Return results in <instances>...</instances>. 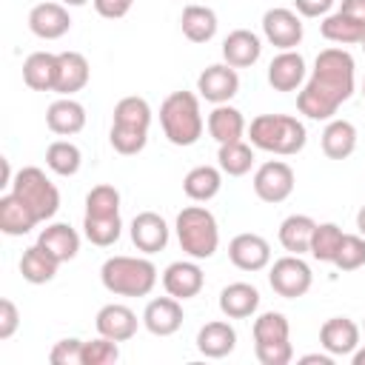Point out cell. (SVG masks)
Masks as SVG:
<instances>
[{"mask_svg": "<svg viewBox=\"0 0 365 365\" xmlns=\"http://www.w3.org/2000/svg\"><path fill=\"white\" fill-rule=\"evenodd\" d=\"M208 134L222 145V143H237L245 134V117L240 108L222 103L214 106V111L208 114Z\"/></svg>", "mask_w": 365, "mask_h": 365, "instance_id": "f546056e", "label": "cell"}, {"mask_svg": "<svg viewBox=\"0 0 365 365\" xmlns=\"http://www.w3.org/2000/svg\"><path fill=\"white\" fill-rule=\"evenodd\" d=\"M362 97H365V80H362Z\"/></svg>", "mask_w": 365, "mask_h": 365, "instance_id": "f5cc1de1", "label": "cell"}, {"mask_svg": "<svg viewBox=\"0 0 365 365\" xmlns=\"http://www.w3.org/2000/svg\"><path fill=\"white\" fill-rule=\"evenodd\" d=\"M143 325L148 334L154 336H171L180 331L182 325V299L177 297H154L148 299L145 311H143Z\"/></svg>", "mask_w": 365, "mask_h": 365, "instance_id": "4fadbf2b", "label": "cell"}, {"mask_svg": "<svg viewBox=\"0 0 365 365\" xmlns=\"http://www.w3.org/2000/svg\"><path fill=\"white\" fill-rule=\"evenodd\" d=\"M91 3H94V9H97L100 17H106V20H120V17L128 14V9H131L134 0H91Z\"/></svg>", "mask_w": 365, "mask_h": 365, "instance_id": "f6af8a7d", "label": "cell"}, {"mask_svg": "<svg viewBox=\"0 0 365 365\" xmlns=\"http://www.w3.org/2000/svg\"><path fill=\"white\" fill-rule=\"evenodd\" d=\"M356 148V125L351 120H328L322 131V154L328 160H345Z\"/></svg>", "mask_w": 365, "mask_h": 365, "instance_id": "4dcf8cb0", "label": "cell"}, {"mask_svg": "<svg viewBox=\"0 0 365 365\" xmlns=\"http://www.w3.org/2000/svg\"><path fill=\"white\" fill-rule=\"evenodd\" d=\"M46 165L60 177H74L83 165V154L71 140H54L46 148Z\"/></svg>", "mask_w": 365, "mask_h": 365, "instance_id": "d590c367", "label": "cell"}, {"mask_svg": "<svg viewBox=\"0 0 365 365\" xmlns=\"http://www.w3.org/2000/svg\"><path fill=\"white\" fill-rule=\"evenodd\" d=\"M268 282H271L274 294H279L285 299H297V297H305L311 291L314 274H311V265L299 254H288L271 265Z\"/></svg>", "mask_w": 365, "mask_h": 365, "instance_id": "9c48e42d", "label": "cell"}, {"mask_svg": "<svg viewBox=\"0 0 365 365\" xmlns=\"http://www.w3.org/2000/svg\"><path fill=\"white\" fill-rule=\"evenodd\" d=\"M305 80V60L299 51L288 48L279 51L271 63H268V83L274 91H297Z\"/></svg>", "mask_w": 365, "mask_h": 365, "instance_id": "ffe728a7", "label": "cell"}, {"mask_svg": "<svg viewBox=\"0 0 365 365\" xmlns=\"http://www.w3.org/2000/svg\"><path fill=\"white\" fill-rule=\"evenodd\" d=\"M319 345L331 356H351L359 348V325L348 317H331L319 328Z\"/></svg>", "mask_w": 365, "mask_h": 365, "instance_id": "2e32d148", "label": "cell"}, {"mask_svg": "<svg viewBox=\"0 0 365 365\" xmlns=\"http://www.w3.org/2000/svg\"><path fill=\"white\" fill-rule=\"evenodd\" d=\"M362 48H365V43H362Z\"/></svg>", "mask_w": 365, "mask_h": 365, "instance_id": "11a10c76", "label": "cell"}, {"mask_svg": "<svg viewBox=\"0 0 365 365\" xmlns=\"http://www.w3.org/2000/svg\"><path fill=\"white\" fill-rule=\"evenodd\" d=\"M57 54L51 51H31L23 60V83L31 91H54L57 86Z\"/></svg>", "mask_w": 365, "mask_h": 365, "instance_id": "484cf974", "label": "cell"}, {"mask_svg": "<svg viewBox=\"0 0 365 365\" xmlns=\"http://www.w3.org/2000/svg\"><path fill=\"white\" fill-rule=\"evenodd\" d=\"M37 222H40V220L34 217V211H31L14 191H9V194L0 197V231H3V234H9V237H23V234H29Z\"/></svg>", "mask_w": 365, "mask_h": 365, "instance_id": "4316f807", "label": "cell"}, {"mask_svg": "<svg viewBox=\"0 0 365 365\" xmlns=\"http://www.w3.org/2000/svg\"><path fill=\"white\" fill-rule=\"evenodd\" d=\"M362 328H365V322H362Z\"/></svg>", "mask_w": 365, "mask_h": 365, "instance_id": "db71d44e", "label": "cell"}, {"mask_svg": "<svg viewBox=\"0 0 365 365\" xmlns=\"http://www.w3.org/2000/svg\"><path fill=\"white\" fill-rule=\"evenodd\" d=\"M228 259L240 271H262L271 262V245L259 234H237L228 242Z\"/></svg>", "mask_w": 365, "mask_h": 365, "instance_id": "5bb4252c", "label": "cell"}, {"mask_svg": "<svg viewBox=\"0 0 365 365\" xmlns=\"http://www.w3.org/2000/svg\"><path fill=\"white\" fill-rule=\"evenodd\" d=\"M29 29L40 40H57L71 29L68 9L63 3H37L29 11Z\"/></svg>", "mask_w": 365, "mask_h": 365, "instance_id": "d6986e66", "label": "cell"}, {"mask_svg": "<svg viewBox=\"0 0 365 365\" xmlns=\"http://www.w3.org/2000/svg\"><path fill=\"white\" fill-rule=\"evenodd\" d=\"M160 125L171 145H194L202 137V111L194 91H171L160 106Z\"/></svg>", "mask_w": 365, "mask_h": 365, "instance_id": "5b68a950", "label": "cell"}, {"mask_svg": "<svg viewBox=\"0 0 365 365\" xmlns=\"http://www.w3.org/2000/svg\"><path fill=\"white\" fill-rule=\"evenodd\" d=\"M262 54V40L248 31V29H234L225 40H222V60L234 68H248L259 60Z\"/></svg>", "mask_w": 365, "mask_h": 365, "instance_id": "cb8c5ba5", "label": "cell"}, {"mask_svg": "<svg viewBox=\"0 0 365 365\" xmlns=\"http://www.w3.org/2000/svg\"><path fill=\"white\" fill-rule=\"evenodd\" d=\"M11 191L34 211V217H37L40 222L51 220V217L57 214V208H60V191H57V185H54V182L46 177V171L37 168V165L20 168V171L14 174V180H11Z\"/></svg>", "mask_w": 365, "mask_h": 365, "instance_id": "ba28073f", "label": "cell"}, {"mask_svg": "<svg viewBox=\"0 0 365 365\" xmlns=\"http://www.w3.org/2000/svg\"><path fill=\"white\" fill-rule=\"evenodd\" d=\"M220 188H222V168H214V165H197L182 180V191L194 202L214 200L220 194Z\"/></svg>", "mask_w": 365, "mask_h": 365, "instance_id": "1f68e13d", "label": "cell"}, {"mask_svg": "<svg viewBox=\"0 0 365 365\" xmlns=\"http://www.w3.org/2000/svg\"><path fill=\"white\" fill-rule=\"evenodd\" d=\"M117 359H120V348L114 339L100 334L97 339L83 342V365H111Z\"/></svg>", "mask_w": 365, "mask_h": 365, "instance_id": "b9f144b4", "label": "cell"}, {"mask_svg": "<svg viewBox=\"0 0 365 365\" xmlns=\"http://www.w3.org/2000/svg\"><path fill=\"white\" fill-rule=\"evenodd\" d=\"M262 34L271 46H277L279 51H288V48H297L302 43V20L297 11L291 9H268L262 14Z\"/></svg>", "mask_w": 365, "mask_h": 365, "instance_id": "8fae6325", "label": "cell"}, {"mask_svg": "<svg viewBox=\"0 0 365 365\" xmlns=\"http://www.w3.org/2000/svg\"><path fill=\"white\" fill-rule=\"evenodd\" d=\"M60 3H63V6H86L88 0H60Z\"/></svg>", "mask_w": 365, "mask_h": 365, "instance_id": "816d5d0a", "label": "cell"}, {"mask_svg": "<svg viewBox=\"0 0 365 365\" xmlns=\"http://www.w3.org/2000/svg\"><path fill=\"white\" fill-rule=\"evenodd\" d=\"M339 11L354 17V20H359V23H365V0H342Z\"/></svg>", "mask_w": 365, "mask_h": 365, "instance_id": "7dc6e473", "label": "cell"}, {"mask_svg": "<svg viewBox=\"0 0 365 365\" xmlns=\"http://www.w3.org/2000/svg\"><path fill=\"white\" fill-rule=\"evenodd\" d=\"M254 354L262 365H288L294 356L291 325L285 314L265 311L254 319Z\"/></svg>", "mask_w": 365, "mask_h": 365, "instance_id": "52a82bcc", "label": "cell"}, {"mask_svg": "<svg viewBox=\"0 0 365 365\" xmlns=\"http://www.w3.org/2000/svg\"><path fill=\"white\" fill-rule=\"evenodd\" d=\"M294 168L282 160H268L254 174V194L262 202H282L294 191Z\"/></svg>", "mask_w": 365, "mask_h": 365, "instance_id": "30bf717a", "label": "cell"}, {"mask_svg": "<svg viewBox=\"0 0 365 365\" xmlns=\"http://www.w3.org/2000/svg\"><path fill=\"white\" fill-rule=\"evenodd\" d=\"M177 240H180V248L191 257V259H208L214 257L217 245H220V228H217V220L208 208L202 205H188L177 214Z\"/></svg>", "mask_w": 365, "mask_h": 365, "instance_id": "8992f818", "label": "cell"}, {"mask_svg": "<svg viewBox=\"0 0 365 365\" xmlns=\"http://www.w3.org/2000/svg\"><path fill=\"white\" fill-rule=\"evenodd\" d=\"M351 362H354V365H365V348H356V351L351 354Z\"/></svg>", "mask_w": 365, "mask_h": 365, "instance_id": "681fc988", "label": "cell"}, {"mask_svg": "<svg viewBox=\"0 0 365 365\" xmlns=\"http://www.w3.org/2000/svg\"><path fill=\"white\" fill-rule=\"evenodd\" d=\"M46 125H48V131H54L60 137L80 134L86 128V108H83V103H77L74 97L54 100L46 108Z\"/></svg>", "mask_w": 365, "mask_h": 365, "instance_id": "44dd1931", "label": "cell"}, {"mask_svg": "<svg viewBox=\"0 0 365 365\" xmlns=\"http://www.w3.org/2000/svg\"><path fill=\"white\" fill-rule=\"evenodd\" d=\"M217 26H220L217 11L208 6H200V3L185 6L180 14V29H182L185 40H191V43H208L217 34Z\"/></svg>", "mask_w": 365, "mask_h": 365, "instance_id": "f1b7e54d", "label": "cell"}, {"mask_svg": "<svg viewBox=\"0 0 365 365\" xmlns=\"http://www.w3.org/2000/svg\"><path fill=\"white\" fill-rule=\"evenodd\" d=\"M202 282H205V274L194 259H177L163 271V288L177 299L197 297L202 291Z\"/></svg>", "mask_w": 365, "mask_h": 365, "instance_id": "9a60e30c", "label": "cell"}, {"mask_svg": "<svg viewBox=\"0 0 365 365\" xmlns=\"http://www.w3.org/2000/svg\"><path fill=\"white\" fill-rule=\"evenodd\" d=\"M356 228H359V234L365 237V205L356 211Z\"/></svg>", "mask_w": 365, "mask_h": 365, "instance_id": "f907efd6", "label": "cell"}, {"mask_svg": "<svg viewBox=\"0 0 365 365\" xmlns=\"http://www.w3.org/2000/svg\"><path fill=\"white\" fill-rule=\"evenodd\" d=\"M37 245H43L63 265V262H68V259L77 257V251H80V234L68 222H51V225H46L40 231Z\"/></svg>", "mask_w": 365, "mask_h": 365, "instance_id": "d4e9b609", "label": "cell"}, {"mask_svg": "<svg viewBox=\"0 0 365 365\" xmlns=\"http://www.w3.org/2000/svg\"><path fill=\"white\" fill-rule=\"evenodd\" d=\"M259 308V291L248 282H231L220 291V311L228 319H245Z\"/></svg>", "mask_w": 365, "mask_h": 365, "instance_id": "83f0119b", "label": "cell"}, {"mask_svg": "<svg viewBox=\"0 0 365 365\" xmlns=\"http://www.w3.org/2000/svg\"><path fill=\"white\" fill-rule=\"evenodd\" d=\"M57 268H60V262H57L43 245H37V242L29 245V248L23 251V257H20V274H23V279L31 282V285L51 282L54 274H57Z\"/></svg>", "mask_w": 365, "mask_h": 365, "instance_id": "836d02e7", "label": "cell"}, {"mask_svg": "<svg viewBox=\"0 0 365 365\" xmlns=\"http://www.w3.org/2000/svg\"><path fill=\"white\" fill-rule=\"evenodd\" d=\"M197 91H200L202 100H208L214 106H222V103H228L240 91V74L228 63H214V66L200 71Z\"/></svg>", "mask_w": 365, "mask_h": 365, "instance_id": "7c38bea8", "label": "cell"}, {"mask_svg": "<svg viewBox=\"0 0 365 365\" xmlns=\"http://www.w3.org/2000/svg\"><path fill=\"white\" fill-rule=\"evenodd\" d=\"M131 242L143 254H157L168 245V222L157 211H140L131 220Z\"/></svg>", "mask_w": 365, "mask_h": 365, "instance_id": "e0dca14e", "label": "cell"}, {"mask_svg": "<svg viewBox=\"0 0 365 365\" xmlns=\"http://www.w3.org/2000/svg\"><path fill=\"white\" fill-rule=\"evenodd\" d=\"M237 348V331L231 322L225 319H214V322H205L200 331H197V351L208 359H222L228 356L231 351Z\"/></svg>", "mask_w": 365, "mask_h": 365, "instance_id": "7402d4cb", "label": "cell"}, {"mask_svg": "<svg viewBox=\"0 0 365 365\" xmlns=\"http://www.w3.org/2000/svg\"><path fill=\"white\" fill-rule=\"evenodd\" d=\"M354 57L345 48H322L305 88L297 94L299 114L311 120H334L339 106L354 94Z\"/></svg>", "mask_w": 365, "mask_h": 365, "instance_id": "6da1fadb", "label": "cell"}, {"mask_svg": "<svg viewBox=\"0 0 365 365\" xmlns=\"http://www.w3.org/2000/svg\"><path fill=\"white\" fill-rule=\"evenodd\" d=\"M334 265L339 271H356L365 265V237L362 234H345L339 242V251L334 257Z\"/></svg>", "mask_w": 365, "mask_h": 365, "instance_id": "60d3db41", "label": "cell"}, {"mask_svg": "<svg viewBox=\"0 0 365 365\" xmlns=\"http://www.w3.org/2000/svg\"><path fill=\"white\" fill-rule=\"evenodd\" d=\"M86 217L91 220H108V217H120V191L108 182L94 185L86 194Z\"/></svg>", "mask_w": 365, "mask_h": 365, "instance_id": "74e56055", "label": "cell"}, {"mask_svg": "<svg viewBox=\"0 0 365 365\" xmlns=\"http://www.w3.org/2000/svg\"><path fill=\"white\" fill-rule=\"evenodd\" d=\"M94 325H97V331H100L103 336H108V339H114V342H125V339H131V336L137 334L140 319H137V314H134L128 305H123V302H108V305H103V308L97 311Z\"/></svg>", "mask_w": 365, "mask_h": 365, "instance_id": "ac0fdd59", "label": "cell"}, {"mask_svg": "<svg viewBox=\"0 0 365 365\" xmlns=\"http://www.w3.org/2000/svg\"><path fill=\"white\" fill-rule=\"evenodd\" d=\"M48 359H51L54 365H83V339L68 336V339L54 342Z\"/></svg>", "mask_w": 365, "mask_h": 365, "instance_id": "7bdbcfd3", "label": "cell"}, {"mask_svg": "<svg viewBox=\"0 0 365 365\" xmlns=\"http://www.w3.org/2000/svg\"><path fill=\"white\" fill-rule=\"evenodd\" d=\"M148 125H151V106L145 97L128 94L114 106V120H111V148L117 154H140L148 143Z\"/></svg>", "mask_w": 365, "mask_h": 365, "instance_id": "7a4b0ae2", "label": "cell"}, {"mask_svg": "<svg viewBox=\"0 0 365 365\" xmlns=\"http://www.w3.org/2000/svg\"><path fill=\"white\" fill-rule=\"evenodd\" d=\"M342 237H345V234H342V228H339L336 222H317L308 254H311L317 262H334Z\"/></svg>", "mask_w": 365, "mask_h": 365, "instance_id": "f35d334b", "label": "cell"}, {"mask_svg": "<svg viewBox=\"0 0 365 365\" xmlns=\"http://www.w3.org/2000/svg\"><path fill=\"white\" fill-rule=\"evenodd\" d=\"M83 234L91 245L97 248H108L120 240L123 234V220L120 217H108V220H91V217H83Z\"/></svg>", "mask_w": 365, "mask_h": 365, "instance_id": "ab89813d", "label": "cell"}, {"mask_svg": "<svg viewBox=\"0 0 365 365\" xmlns=\"http://www.w3.org/2000/svg\"><path fill=\"white\" fill-rule=\"evenodd\" d=\"M294 6H297V14L302 17H325L334 0H294Z\"/></svg>", "mask_w": 365, "mask_h": 365, "instance_id": "bcb514c9", "label": "cell"}, {"mask_svg": "<svg viewBox=\"0 0 365 365\" xmlns=\"http://www.w3.org/2000/svg\"><path fill=\"white\" fill-rule=\"evenodd\" d=\"M217 163H220L222 174H228V177H242V174H248L251 165H254V148H251L248 143H242V140H237V143H222L220 151H217Z\"/></svg>", "mask_w": 365, "mask_h": 365, "instance_id": "8d00e7d4", "label": "cell"}, {"mask_svg": "<svg viewBox=\"0 0 365 365\" xmlns=\"http://www.w3.org/2000/svg\"><path fill=\"white\" fill-rule=\"evenodd\" d=\"M57 63L60 66H57V86H54V91L60 97H71V94L83 91L86 83H88V74H91L88 60L80 51H60Z\"/></svg>", "mask_w": 365, "mask_h": 365, "instance_id": "603a6c76", "label": "cell"}, {"mask_svg": "<svg viewBox=\"0 0 365 365\" xmlns=\"http://www.w3.org/2000/svg\"><path fill=\"white\" fill-rule=\"evenodd\" d=\"M314 228L317 222L308 217V214H291L279 222V245L288 251V254H308L311 248V237H314Z\"/></svg>", "mask_w": 365, "mask_h": 365, "instance_id": "d6a6232c", "label": "cell"}, {"mask_svg": "<svg viewBox=\"0 0 365 365\" xmlns=\"http://www.w3.org/2000/svg\"><path fill=\"white\" fill-rule=\"evenodd\" d=\"M100 282L117 297H148L157 285V268L145 257L117 254L108 257L100 268Z\"/></svg>", "mask_w": 365, "mask_h": 365, "instance_id": "277c9868", "label": "cell"}, {"mask_svg": "<svg viewBox=\"0 0 365 365\" xmlns=\"http://www.w3.org/2000/svg\"><path fill=\"white\" fill-rule=\"evenodd\" d=\"M20 325V311L11 299H0V339H11Z\"/></svg>", "mask_w": 365, "mask_h": 365, "instance_id": "ee69618b", "label": "cell"}, {"mask_svg": "<svg viewBox=\"0 0 365 365\" xmlns=\"http://www.w3.org/2000/svg\"><path fill=\"white\" fill-rule=\"evenodd\" d=\"M299 362H302V365H308V362H319V365H331V362H334V356H331L328 351H325V354H305V356H302Z\"/></svg>", "mask_w": 365, "mask_h": 365, "instance_id": "c3c4849f", "label": "cell"}, {"mask_svg": "<svg viewBox=\"0 0 365 365\" xmlns=\"http://www.w3.org/2000/svg\"><path fill=\"white\" fill-rule=\"evenodd\" d=\"M251 145L259 151H271L279 157L299 154L308 143L305 125L291 114H259L248 125Z\"/></svg>", "mask_w": 365, "mask_h": 365, "instance_id": "3957f363", "label": "cell"}, {"mask_svg": "<svg viewBox=\"0 0 365 365\" xmlns=\"http://www.w3.org/2000/svg\"><path fill=\"white\" fill-rule=\"evenodd\" d=\"M319 31L325 40L331 43H339V46H354V43H365V23L342 14V11H334V14H325L322 23H319Z\"/></svg>", "mask_w": 365, "mask_h": 365, "instance_id": "e575fe53", "label": "cell"}]
</instances>
